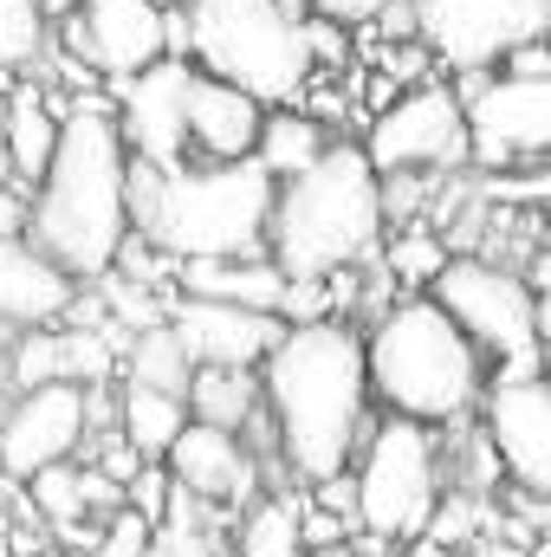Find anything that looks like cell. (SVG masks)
Here are the masks:
<instances>
[{"label": "cell", "instance_id": "cell-26", "mask_svg": "<svg viewBox=\"0 0 551 557\" xmlns=\"http://www.w3.org/2000/svg\"><path fill=\"white\" fill-rule=\"evenodd\" d=\"M234 552L241 557H305L298 506L292 499H247V512L234 525Z\"/></svg>", "mask_w": 551, "mask_h": 557}, {"label": "cell", "instance_id": "cell-21", "mask_svg": "<svg viewBox=\"0 0 551 557\" xmlns=\"http://www.w3.org/2000/svg\"><path fill=\"white\" fill-rule=\"evenodd\" d=\"M182 298H208V305H241V311H267L279 318L285 305V273L273 260H188L175 267Z\"/></svg>", "mask_w": 551, "mask_h": 557}, {"label": "cell", "instance_id": "cell-2", "mask_svg": "<svg viewBox=\"0 0 551 557\" xmlns=\"http://www.w3.org/2000/svg\"><path fill=\"white\" fill-rule=\"evenodd\" d=\"M131 149L105 98H78L59 124V149L26 201V247L65 278H105L131 240Z\"/></svg>", "mask_w": 551, "mask_h": 557}, {"label": "cell", "instance_id": "cell-34", "mask_svg": "<svg viewBox=\"0 0 551 557\" xmlns=\"http://www.w3.org/2000/svg\"><path fill=\"white\" fill-rule=\"evenodd\" d=\"M0 389H7V331H0Z\"/></svg>", "mask_w": 551, "mask_h": 557}, {"label": "cell", "instance_id": "cell-12", "mask_svg": "<svg viewBox=\"0 0 551 557\" xmlns=\"http://www.w3.org/2000/svg\"><path fill=\"white\" fill-rule=\"evenodd\" d=\"M65 39L91 72H105L111 85H131L156 59H169V13L149 0H85L65 20Z\"/></svg>", "mask_w": 551, "mask_h": 557}, {"label": "cell", "instance_id": "cell-1", "mask_svg": "<svg viewBox=\"0 0 551 557\" xmlns=\"http://www.w3.org/2000/svg\"><path fill=\"white\" fill-rule=\"evenodd\" d=\"M260 403H267V421H273L279 460L305 486L338 480L370 441L364 331H351L344 318L285 324V337L260 363Z\"/></svg>", "mask_w": 551, "mask_h": 557}, {"label": "cell", "instance_id": "cell-16", "mask_svg": "<svg viewBox=\"0 0 551 557\" xmlns=\"http://www.w3.org/2000/svg\"><path fill=\"white\" fill-rule=\"evenodd\" d=\"M169 331L182 337L195 370H260L267 350L285 337V324L267 318V311L208 305V298H175L169 305Z\"/></svg>", "mask_w": 551, "mask_h": 557}, {"label": "cell", "instance_id": "cell-6", "mask_svg": "<svg viewBox=\"0 0 551 557\" xmlns=\"http://www.w3.org/2000/svg\"><path fill=\"white\" fill-rule=\"evenodd\" d=\"M182 33L195 72L247 91L254 104H292L311 78L305 33L285 0H182Z\"/></svg>", "mask_w": 551, "mask_h": 557}, {"label": "cell", "instance_id": "cell-17", "mask_svg": "<svg viewBox=\"0 0 551 557\" xmlns=\"http://www.w3.org/2000/svg\"><path fill=\"white\" fill-rule=\"evenodd\" d=\"M162 467H169L175 493L201 499L208 512H215V506H247V499H254V447H247L241 434H221V428L188 421Z\"/></svg>", "mask_w": 551, "mask_h": 557}, {"label": "cell", "instance_id": "cell-27", "mask_svg": "<svg viewBox=\"0 0 551 557\" xmlns=\"http://www.w3.org/2000/svg\"><path fill=\"white\" fill-rule=\"evenodd\" d=\"M52 383H65V337H59V324L20 331L7 344V389L26 396V389H52Z\"/></svg>", "mask_w": 551, "mask_h": 557}, {"label": "cell", "instance_id": "cell-23", "mask_svg": "<svg viewBox=\"0 0 551 557\" xmlns=\"http://www.w3.org/2000/svg\"><path fill=\"white\" fill-rule=\"evenodd\" d=\"M182 428H188V409L175 396H156V389H124L118 396V434L137 447V460H149V467L169 460V447L182 441Z\"/></svg>", "mask_w": 551, "mask_h": 557}, {"label": "cell", "instance_id": "cell-5", "mask_svg": "<svg viewBox=\"0 0 551 557\" xmlns=\"http://www.w3.org/2000/svg\"><path fill=\"white\" fill-rule=\"evenodd\" d=\"M364 363H370V389L396 409V421L415 428L461 421L487 396V357L421 292L377 318V331L364 337Z\"/></svg>", "mask_w": 551, "mask_h": 557}, {"label": "cell", "instance_id": "cell-18", "mask_svg": "<svg viewBox=\"0 0 551 557\" xmlns=\"http://www.w3.org/2000/svg\"><path fill=\"white\" fill-rule=\"evenodd\" d=\"M260 124H267V104H254L247 91H234V85L195 72V85H188V143L201 149L208 169L254 162V149H260Z\"/></svg>", "mask_w": 551, "mask_h": 557}, {"label": "cell", "instance_id": "cell-22", "mask_svg": "<svg viewBox=\"0 0 551 557\" xmlns=\"http://www.w3.org/2000/svg\"><path fill=\"white\" fill-rule=\"evenodd\" d=\"M182 409H188V421H201V428L247 434L254 421L267 416V403H260V370H195Z\"/></svg>", "mask_w": 551, "mask_h": 557}, {"label": "cell", "instance_id": "cell-25", "mask_svg": "<svg viewBox=\"0 0 551 557\" xmlns=\"http://www.w3.org/2000/svg\"><path fill=\"white\" fill-rule=\"evenodd\" d=\"M325 149H331V143H325V131H318V117H305V111H273V117L260 124L254 162H260L273 182H292V175H305Z\"/></svg>", "mask_w": 551, "mask_h": 557}, {"label": "cell", "instance_id": "cell-24", "mask_svg": "<svg viewBox=\"0 0 551 557\" xmlns=\"http://www.w3.org/2000/svg\"><path fill=\"white\" fill-rule=\"evenodd\" d=\"M188 376H195V363H188V350H182V337L169 324L131 337V350H124V389H156V396H175L182 403L188 396Z\"/></svg>", "mask_w": 551, "mask_h": 557}, {"label": "cell", "instance_id": "cell-28", "mask_svg": "<svg viewBox=\"0 0 551 557\" xmlns=\"http://www.w3.org/2000/svg\"><path fill=\"white\" fill-rule=\"evenodd\" d=\"M39 46H46V13H39V0H0V85H7L20 65H33Z\"/></svg>", "mask_w": 551, "mask_h": 557}, {"label": "cell", "instance_id": "cell-31", "mask_svg": "<svg viewBox=\"0 0 551 557\" xmlns=\"http://www.w3.org/2000/svg\"><path fill=\"white\" fill-rule=\"evenodd\" d=\"M169 493H175V480H169V467H143L137 480L124 486V506L137 512V519L149 525V532H156V525H162V512H169Z\"/></svg>", "mask_w": 551, "mask_h": 557}, {"label": "cell", "instance_id": "cell-33", "mask_svg": "<svg viewBox=\"0 0 551 557\" xmlns=\"http://www.w3.org/2000/svg\"><path fill=\"white\" fill-rule=\"evenodd\" d=\"M78 7H85V0H39V13H46V20H52V13H59V20H72Z\"/></svg>", "mask_w": 551, "mask_h": 557}, {"label": "cell", "instance_id": "cell-4", "mask_svg": "<svg viewBox=\"0 0 551 557\" xmlns=\"http://www.w3.org/2000/svg\"><path fill=\"white\" fill-rule=\"evenodd\" d=\"M383 227V175L364 143H331L305 175L273 188L267 260L285 278H338L377 253Z\"/></svg>", "mask_w": 551, "mask_h": 557}, {"label": "cell", "instance_id": "cell-20", "mask_svg": "<svg viewBox=\"0 0 551 557\" xmlns=\"http://www.w3.org/2000/svg\"><path fill=\"white\" fill-rule=\"evenodd\" d=\"M65 98H46L39 85H13L7 104H0V156H7V182H33L46 175L52 149H59V124H65Z\"/></svg>", "mask_w": 551, "mask_h": 557}, {"label": "cell", "instance_id": "cell-19", "mask_svg": "<svg viewBox=\"0 0 551 557\" xmlns=\"http://www.w3.org/2000/svg\"><path fill=\"white\" fill-rule=\"evenodd\" d=\"M78 285L59 273L46 253L26 247V234L0 240V331H39L72 311Z\"/></svg>", "mask_w": 551, "mask_h": 557}, {"label": "cell", "instance_id": "cell-37", "mask_svg": "<svg viewBox=\"0 0 551 557\" xmlns=\"http://www.w3.org/2000/svg\"><path fill=\"white\" fill-rule=\"evenodd\" d=\"M39 557H65V552H52V545H46V552H39Z\"/></svg>", "mask_w": 551, "mask_h": 557}, {"label": "cell", "instance_id": "cell-15", "mask_svg": "<svg viewBox=\"0 0 551 557\" xmlns=\"http://www.w3.org/2000/svg\"><path fill=\"white\" fill-rule=\"evenodd\" d=\"M188 85H195L188 59H156L131 85H118L124 91L118 137L131 149V162H149L162 175L182 169V149H188Z\"/></svg>", "mask_w": 551, "mask_h": 557}, {"label": "cell", "instance_id": "cell-13", "mask_svg": "<svg viewBox=\"0 0 551 557\" xmlns=\"http://www.w3.org/2000/svg\"><path fill=\"white\" fill-rule=\"evenodd\" d=\"M85 389L52 383V389H26L0 409V473L7 480H33L46 467H65L85 447Z\"/></svg>", "mask_w": 551, "mask_h": 557}, {"label": "cell", "instance_id": "cell-9", "mask_svg": "<svg viewBox=\"0 0 551 557\" xmlns=\"http://www.w3.org/2000/svg\"><path fill=\"white\" fill-rule=\"evenodd\" d=\"M409 7L428 52L461 78H487V65L551 39V0H409Z\"/></svg>", "mask_w": 551, "mask_h": 557}, {"label": "cell", "instance_id": "cell-11", "mask_svg": "<svg viewBox=\"0 0 551 557\" xmlns=\"http://www.w3.org/2000/svg\"><path fill=\"white\" fill-rule=\"evenodd\" d=\"M364 156H370V169L383 182L403 175V169H448V162H461L467 156V111H461V98L441 91V85L403 91L390 111H377Z\"/></svg>", "mask_w": 551, "mask_h": 557}, {"label": "cell", "instance_id": "cell-14", "mask_svg": "<svg viewBox=\"0 0 551 557\" xmlns=\"http://www.w3.org/2000/svg\"><path fill=\"white\" fill-rule=\"evenodd\" d=\"M487 447L519 493L551 499V376L487 383Z\"/></svg>", "mask_w": 551, "mask_h": 557}, {"label": "cell", "instance_id": "cell-35", "mask_svg": "<svg viewBox=\"0 0 551 557\" xmlns=\"http://www.w3.org/2000/svg\"><path fill=\"white\" fill-rule=\"evenodd\" d=\"M0 557H13V545H7V539H0Z\"/></svg>", "mask_w": 551, "mask_h": 557}, {"label": "cell", "instance_id": "cell-36", "mask_svg": "<svg viewBox=\"0 0 551 557\" xmlns=\"http://www.w3.org/2000/svg\"><path fill=\"white\" fill-rule=\"evenodd\" d=\"M143 557H162V552H156V539H149V552H143Z\"/></svg>", "mask_w": 551, "mask_h": 557}, {"label": "cell", "instance_id": "cell-29", "mask_svg": "<svg viewBox=\"0 0 551 557\" xmlns=\"http://www.w3.org/2000/svg\"><path fill=\"white\" fill-rule=\"evenodd\" d=\"M448 260H454V253H448L434 234H421V227H403V234L390 240V253H383L390 278H403V285H434Z\"/></svg>", "mask_w": 551, "mask_h": 557}, {"label": "cell", "instance_id": "cell-10", "mask_svg": "<svg viewBox=\"0 0 551 557\" xmlns=\"http://www.w3.org/2000/svg\"><path fill=\"white\" fill-rule=\"evenodd\" d=\"M461 111L467 156L487 169L551 156V78H461Z\"/></svg>", "mask_w": 551, "mask_h": 557}, {"label": "cell", "instance_id": "cell-7", "mask_svg": "<svg viewBox=\"0 0 551 557\" xmlns=\"http://www.w3.org/2000/svg\"><path fill=\"white\" fill-rule=\"evenodd\" d=\"M434 305L461 324V337L480 357H500V383L546 376L539 370V298H532L526 273L454 253L434 278Z\"/></svg>", "mask_w": 551, "mask_h": 557}, {"label": "cell", "instance_id": "cell-8", "mask_svg": "<svg viewBox=\"0 0 551 557\" xmlns=\"http://www.w3.org/2000/svg\"><path fill=\"white\" fill-rule=\"evenodd\" d=\"M441 506V454L434 434L415 421H383L364 441V467H357V525L383 532V539H415L428 532Z\"/></svg>", "mask_w": 551, "mask_h": 557}, {"label": "cell", "instance_id": "cell-32", "mask_svg": "<svg viewBox=\"0 0 551 557\" xmlns=\"http://www.w3.org/2000/svg\"><path fill=\"white\" fill-rule=\"evenodd\" d=\"M325 20H370V13H383L390 0H311Z\"/></svg>", "mask_w": 551, "mask_h": 557}, {"label": "cell", "instance_id": "cell-3", "mask_svg": "<svg viewBox=\"0 0 551 557\" xmlns=\"http://www.w3.org/2000/svg\"><path fill=\"white\" fill-rule=\"evenodd\" d=\"M273 175L260 162H182V169H149L131 162L124 201H131V234L149 240L169 267L188 260H260L267 247V214H273Z\"/></svg>", "mask_w": 551, "mask_h": 557}, {"label": "cell", "instance_id": "cell-30", "mask_svg": "<svg viewBox=\"0 0 551 557\" xmlns=\"http://www.w3.org/2000/svg\"><path fill=\"white\" fill-rule=\"evenodd\" d=\"M149 539H156V532L143 525L137 512H131V506H118V512L105 519V532L91 539V557H143V552H149Z\"/></svg>", "mask_w": 551, "mask_h": 557}]
</instances>
